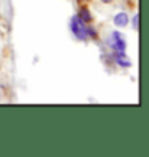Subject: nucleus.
Here are the masks:
<instances>
[{
  "label": "nucleus",
  "mask_w": 149,
  "mask_h": 157,
  "mask_svg": "<svg viewBox=\"0 0 149 157\" xmlns=\"http://www.w3.org/2000/svg\"><path fill=\"white\" fill-rule=\"evenodd\" d=\"M71 31H72L74 37L77 40L85 42V40L88 39V35H87V26H85V23H83L82 19H79V16H74L72 19H71Z\"/></svg>",
  "instance_id": "nucleus-1"
},
{
  "label": "nucleus",
  "mask_w": 149,
  "mask_h": 157,
  "mask_svg": "<svg viewBox=\"0 0 149 157\" xmlns=\"http://www.w3.org/2000/svg\"><path fill=\"white\" fill-rule=\"evenodd\" d=\"M108 44H109V47H111L112 50H114V53H122V52H125V48H127L125 39L122 37V34H119L117 31L111 34Z\"/></svg>",
  "instance_id": "nucleus-2"
},
{
  "label": "nucleus",
  "mask_w": 149,
  "mask_h": 157,
  "mask_svg": "<svg viewBox=\"0 0 149 157\" xmlns=\"http://www.w3.org/2000/svg\"><path fill=\"white\" fill-rule=\"evenodd\" d=\"M128 21H130L128 15H127V13H124V11L117 13V15L114 16V24L119 26V27H125L127 24H128Z\"/></svg>",
  "instance_id": "nucleus-3"
},
{
  "label": "nucleus",
  "mask_w": 149,
  "mask_h": 157,
  "mask_svg": "<svg viewBox=\"0 0 149 157\" xmlns=\"http://www.w3.org/2000/svg\"><path fill=\"white\" fill-rule=\"evenodd\" d=\"M116 55V63L119 64L120 67H130L132 66V61L125 56V52H122V53H114Z\"/></svg>",
  "instance_id": "nucleus-4"
},
{
  "label": "nucleus",
  "mask_w": 149,
  "mask_h": 157,
  "mask_svg": "<svg viewBox=\"0 0 149 157\" xmlns=\"http://www.w3.org/2000/svg\"><path fill=\"white\" fill-rule=\"evenodd\" d=\"M79 19H82L83 23H90L91 21V13L88 8H85V6H82L80 11H79Z\"/></svg>",
  "instance_id": "nucleus-5"
},
{
  "label": "nucleus",
  "mask_w": 149,
  "mask_h": 157,
  "mask_svg": "<svg viewBox=\"0 0 149 157\" xmlns=\"http://www.w3.org/2000/svg\"><path fill=\"white\" fill-rule=\"evenodd\" d=\"M138 27H139V15H135L133 16V29L138 31Z\"/></svg>",
  "instance_id": "nucleus-6"
},
{
  "label": "nucleus",
  "mask_w": 149,
  "mask_h": 157,
  "mask_svg": "<svg viewBox=\"0 0 149 157\" xmlns=\"http://www.w3.org/2000/svg\"><path fill=\"white\" fill-rule=\"evenodd\" d=\"M87 35L88 37H96V31L91 26H87Z\"/></svg>",
  "instance_id": "nucleus-7"
},
{
  "label": "nucleus",
  "mask_w": 149,
  "mask_h": 157,
  "mask_svg": "<svg viewBox=\"0 0 149 157\" xmlns=\"http://www.w3.org/2000/svg\"><path fill=\"white\" fill-rule=\"evenodd\" d=\"M103 2H104V3H111V2H112V0H103Z\"/></svg>",
  "instance_id": "nucleus-8"
}]
</instances>
